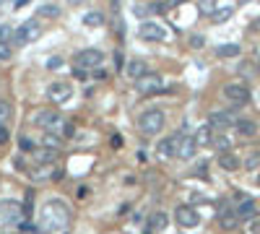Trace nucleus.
Instances as JSON below:
<instances>
[{
	"label": "nucleus",
	"mask_w": 260,
	"mask_h": 234,
	"mask_svg": "<svg viewBox=\"0 0 260 234\" xmlns=\"http://www.w3.org/2000/svg\"><path fill=\"white\" fill-rule=\"evenodd\" d=\"M162 127H164V112H159V110H149V112L141 115L138 130H141L143 135H156V133H162Z\"/></svg>",
	"instance_id": "7ed1b4c3"
},
{
	"label": "nucleus",
	"mask_w": 260,
	"mask_h": 234,
	"mask_svg": "<svg viewBox=\"0 0 260 234\" xmlns=\"http://www.w3.org/2000/svg\"><path fill=\"white\" fill-rule=\"evenodd\" d=\"M237 133L242 138H253V135H258V122L255 120H237Z\"/></svg>",
	"instance_id": "f3484780"
},
{
	"label": "nucleus",
	"mask_w": 260,
	"mask_h": 234,
	"mask_svg": "<svg viewBox=\"0 0 260 234\" xmlns=\"http://www.w3.org/2000/svg\"><path fill=\"white\" fill-rule=\"evenodd\" d=\"M240 3H250V0H240Z\"/></svg>",
	"instance_id": "864d4df0"
},
{
	"label": "nucleus",
	"mask_w": 260,
	"mask_h": 234,
	"mask_svg": "<svg viewBox=\"0 0 260 234\" xmlns=\"http://www.w3.org/2000/svg\"><path fill=\"white\" fill-rule=\"evenodd\" d=\"M122 143H125V140H122V135H117V133L109 138V146H112V148H122Z\"/></svg>",
	"instance_id": "58836bf2"
},
{
	"label": "nucleus",
	"mask_w": 260,
	"mask_h": 234,
	"mask_svg": "<svg viewBox=\"0 0 260 234\" xmlns=\"http://www.w3.org/2000/svg\"><path fill=\"white\" fill-rule=\"evenodd\" d=\"M174 221L182 229H193V227L200 224V214H198L193 206H177L174 208Z\"/></svg>",
	"instance_id": "0eeeda50"
},
{
	"label": "nucleus",
	"mask_w": 260,
	"mask_h": 234,
	"mask_svg": "<svg viewBox=\"0 0 260 234\" xmlns=\"http://www.w3.org/2000/svg\"><path fill=\"white\" fill-rule=\"evenodd\" d=\"M198 10L203 16H211L216 10V0H198Z\"/></svg>",
	"instance_id": "c85d7f7f"
},
{
	"label": "nucleus",
	"mask_w": 260,
	"mask_h": 234,
	"mask_svg": "<svg viewBox=\"0 0 260 234\" xmlns=\"http://www.w3.org/2000/svg\"><path fill=\"white\" fill-rule=\"evenodd\" d=\"M63 177H65L63 167H55V172H52V180H63Z\"/></svg>",
	"instance_id": "c03bdc74"
},
{
	"label": "nucleus",
	"mask_w": 260,
	"mask_h": 234,
	"mask_svg": "<svg viewBox=\"0 0 260 234\" xmlns=\"http://www.w3.org/2000/svg\"><path fill=\"white\" fill-rule=\"evenodd\" d=\"M34 159H37V164H52L55 159H58V151L44 146V148H37V151H34Z\"/></svg>",
	"instance_id": "a211bd4d"
},
{
	"label": "nucleus",
	"mask_w": 260,
	"mask_h": 234,
	"mask_svg": "<svg viewBox=\"0 0 260 234\" xmlns=\"http://www.w3.org/2000/svg\"><path fill=\"white\" fill-rule=\"evenodd\" d=\"M179 3H187V0H167L169 8H174V5H179Z\"/></svg>",
	"instance_id": "09e8293b"
},
{
	"label": "nucleus",
	"mask_w": 260,
	"mask_h": 234,
	"mask_svg": "<svg viewBox=\"0 0 260 234\" xmlns=\"http://www.w3.org/2000/svg\"><path fill=\"white\" fill-rule=\"evenodd\" d=\"M258 164H260V156L250 159V161H247V169H255V167H258Z\"/></svg>",
	"instance_id": "49530a36"
},
{
	"label": "nucleus",
	"mask_w": 260,
	"mask_h": 234,
	"mask_svg": "<svg viewBox=\"0 0 260 234\" xmlns=\"http://www.w3.org/2000/svg\"><path fill=\"white\" fill-rule=\"evenodd\" d=\"M224 97H227L229 102H234V104H247L250 102V89H247L245 84H227L224 86Z\"/></svg>",
	"instance_id": "9b49d317"
},
{
	"label": "nucleus",
	"mask_w": 260,
	"mask_h": 234,
	"mask_svg": "<svg viewBox=\"0 0 260 234\" xmlns=\"http://www.w3.org/2000/svg\"><path fill=\"white\" fill-rule=\"evenodd\" d=\"M21 151H34V143L29 138H21Z\"/></svg>",
	"instance_id": "37998d69"
},
{
	"label": "nucleus",
	"mask_w": 260,
	"mask_h": 234,
	"mask_svg": "<svg viewBox=\"0 0 260 234\" xmlns=\"http://www.w3.org/2000/svg\"><path fill=\"white\" fill-rule=\"evenodd\" d=\"M52 172H55L52 164H39L31 174H34V180H47V177H52Z\"/></svg>",
	"instance_id": "a878e982"
},
{
	"label": "nucleus",
	"mask_w": 260,
	"mask_h": 234,
	"mask_svg": "<svg viewBox=\"0 0 260 234\" xmlns=\"http://www.w3.org/2000/svg\"><path fill=\"white\" fill-rule=\"evenodd\" d=\"M151 10H154V5H143V3H135V5H133V13L138 16V18H141V16H149Z\"/></svg>",
	"instance_id": "473e14b6"
},
{
	"label": "nucleus",
	"mask_w": 260,
	"mask_h": 234,
	"mask_svg": "<svg viewBox=\"0 0 260 234\" xmlns=\"http://www.w3.org/2000/svg\"><path fill=\"white\" fill-rule=\"evenodd\" d=\"M42 146H47V148H55V151H58V148L63 146V135L47 130V135H44V140H42Z\"/></svg>",
	"instance_id": "b1692460"
},
{
	"label": "nucleus",
	"mask_w": 260,
	"mask_h": 234,
	"mask_svg": "<svg viewBox=\"0 0 260 234\" xmlns=\"http://www.w3.org/2000/svg\"><path fill=\"white\" fill-rule=\"evenodd\" d=\"M232 122H234L232 112H211L208 117V125L213 130H227V127H232Z\"/></svg>",
	"instance_id": "f8f14e48"
},
{
	"label": "nucleus",
	"mask_w": 260,
	"mask_h": 234,
	"mask_svg": "<svg viewBox=\"0 0 260 234\" xmlns=\"http://www.w3.org/2000/svg\"><path fill=\"white\" fill-rule=\"evenodd\" d=\"M234 211H237V216H240V221H253L258 216V206H255V201H250V198H245Z\"/></svg>",
	"instance_id": "2eb2a0df"
},
{
	"label": "nucleus",
	"mask_w": 260,
	"mask_h": 234,
	"mask_svg": "<svg viewBox=\"0 0 260 234\" xmlns=\"http://www.w3.org/2000/svg\"><path fill=\"white\" fill-rule=\"evenodd\" d=\"M86 193H88V187H86V185H81V187L76 190V195H78V198H86Z\"/></svg>",
	"instance_id": "a18cd8bd"
},
{
	"label": "nucleus",
	"mask_w": 260,
	"mask_h": 234,
	"mask_svg": "<svg viewBox=\"0 0 260 234\" xmlns=\"http://www.w3.org/2000/svg\"><path fill=\"white\" fill-rule=\"evenodd\" d=\"M0 42L13 44V42H16V29H10V26H0Z\"/></svg>",
	"instance_id": "cd10ccee"
},
{
	"label": "nucleus",
	"mask_w": 260,
	"mask_h": 234,
	"mask_svg": "<svg viewBox=\"0 0 260 234\" xmlns=\"http://www.w3.org/2000/svg\"><path fill=\"white\" fill-rule=\"evenodd\" d=\"M60 16V5L58 3H44L37 8V18H58Z\"/></svg>",
	"instance_id": "6ab92c4d"
},
{
	"label": "nucleus",
	"mask_w": 260,
	"mask_h": 234,
	"mask_svg": "<svg viewBox=\"0 0 260 234\" xmlns=\"http://www.w3.org/2000/svg\"><path fill=\"white\" fill-rule=\"evenodd\" d=\"M3 3H5V0H0V5H3Z\"/></svg>",
	"instance_id": "5fc2aeb1"
},
{
	"label": "nucleus",
	"mask_w": 260,
	"mask_h": 234,
	"mask_svg": "<svg viewBox=\"0 0 260 234\" xmlns=\"http://www.w3.org/2000/svg\"><path fill=\"white\" fill-rule=\"evenodd\" d=\"M232 13H234L232 5H227V8H216V10L211 13V18H213V23H224V21L232 18Z\"/></svg>",
	"instance_id": "5701e85b"
},
{
	"label": "nucleus",
	"mask_w": 260,
	"mask_h": 234,
	"mask_svg": "<svg viewBox=\"0 0 260 234\" xmlns=\"http://www.w3.org/2000/svg\"><path fill=\"white\" fill-rule=\"evenodd\" d=\"M138 34H141V39H146V42H164L167 39V26L164 23H159V21H141V26H138Z\"/></svg>",
	"instance_id": "39448f33"
},
{
	"label": "nucleus",
	"mask_w": 260,
	"mask_h": 234,
	"mask_svg": "<svg viewBox=\"0 0 260 234\" xmlns=\"http://www.w3.org/2000/svg\"><path fill=\"white\" fill-rule=\"evenodd\" d=\"M211 146L221 154V151H229L232 143H229V138H227V135H219V138H213V140H211Z\"/></svg>",
	"instance_id": "c756f323"
},
{
	"label": "nucleus",
	"mask_w": 260,
	"mask_h": 234,
	"mask_svg": "<svg viewBox=\"0 0 260 234\" xmlns=\"http://www.w3.org/2000/svg\"><path fill=\"white\" fill-rule=\"evenodd\" d=\"M42 224L47 229H65L71 224V208L60 198H52V201L44 203L42 208Z\"/></svg>",
	"instance_id": "f257e3e1"
},
{
	"label": "nucleus",
	"mask_w": 260,
	"mask_h": 234,
	"mask_svg": "<svg viewBox=\"0 0 260 234\" xmlns=\"http://www.w3.org/2000/svg\"><path fill=\"white\" fill-rule=\"evenodd\" d=\"M169 140H172V156L174 159H190V156L195 154V148H198L195 138L193 135H185V133H177V135H172Z\"/></svg>",
	"instance_id": "f03ea898"
},
{
	"label": "nucleus",
	"mask_w": 260,
	"mask_h": 234,
	"mask_svg": "<svg viewBox=\"0 0 260 234\" xmlns=\"http://www.w3.org/2000/svg\"><path fill=\"white\" fill-rule=\"evenodd\" d=\"M258 73H260V57H258Z\"/></svg>",
	"instance_id": "603ef678"
},
{
	"label": "nucleus",
	"mask_w": 260,
	"mask_h": 234,
	"mask_svg": "<svg viewBox=\"0 0 260 234\" xmlns=\"http://www.w3.org/2000/svg\"><path fill=\"white\" fill-rule=\"evenodd\" d=\"M135 89H138V91L143 94V97H151V94H162L164 81H162V76H159V73H149V70H146L143 76L135 78Z\"/></svg>",
	"instance_id": "20e7f679"
},
{
	"label": "nucleus",
	"mask_w": 260,
	"mask_h": 234,
	"mask_svg": "<svg viewBox=\"0 0 260 234\" xmlns=\"http://www.w3.org/2000/svg\"><path fill=\"white\" fill-rule=\"evenodd\" d=\"M156 151H159V156H172V140H162L159 146H156Z\"/></svg>",
	"instance_id": "2f4dec72"
},
{
	"label": "nucleus",
	"mask_w": 260,
	"mask_h": 234,
	"mask_svg": "<svg viewBox=\"0 0 260 234\" xmlns=\"http://www.w3.org/2000/svg\"><path fill=\"white\" fill-rule=\"evenodd\" d=\"M5 208H8V214H5V221H8V224H16V227H18L21 216H26V214H24V208H21L18 203H16V206H13V203H8Z\"/></svg>",
	"instance_id": "412c9836"
},
{
	"label": "nucleus",
	"mask_w": 260,
	"mask_h": 234,
	"mask_svg": "<svg viewBox=\"0 0 260 234\" xmlns=\"http://www.w3.org/2000/svg\"><path fill=\"white\" fill-rule=\"evenodd\" d=\"M47 68H50V70L63 68V57H50V60H47Z\"/></svg>",
	"instance_id": "e433bc0d"
},
{
	"label": "nucleus",
	"mask_w": 260,
	"mask_h": 234,
	"mask_svg": "<svg viewBox=\"0 0 260 234\" xmlns=\"http://www.w3.org/2000/svg\"><path fill=\"white\" fill-rule=\"evenodd\" d=\"M18 229H21V232H37V227L29 224V221H18Z\"/></svg>",
	"instance_id": "79ce46f5"
},
{
	"label": "nucleus",
	"mask_w": 260,
	"mask_h": 234,
	"mask_svg": "<svg viewBox=\"0 0 260 234\" xmlns=\"http://www.w3.org/2000/svg\"><path fill=\"white\" fill-rule=\"evenodd\" d=\"M240 52H242L240 44H221V47H216V55L219 57H237Z\"/></svg>",
	"instance_id": "4be33fe9"
},
{
	"label": "nucleus",
	"mask_w": 260,
	"mask_h": 234,
	"mask_svg": "<svg viewBox=\"0 0 260 234\" xmlns=\"http://www.w3.org/2000/svg\"><path fill=\"white\" fill-rule=\"evenodd\" d=\"M8 138H10V135H8V127L0 122V146H5V143H8Z\"/></svg>",
	"instance_id": "ea45409f"
},
{
	"label": "nucleus",
	"mask_w": 260,
	"mask_h": 234,
	"mask_svg": "<svg viewBox=\"0 0 260 234\" xmlns=\"http://www.w3.org/2000/svg\"><path fill=\"white\" fill-rule=\"evenodd\" d=\"M8 57H10V44L0 42V60H8Z\"/></svg>",
	"instance_id": "4c0bfd02"
},
{
	"label": "nucleus",
	"mask_w": 260,
	"mask_h": 234,
	"mask_svg": "<svg viewBox=\"0 0 260 234\" xmlns=\"http://www.w3.org/2000/svg\"><path fill=\"white\" fill-rule=\"evenodd\" d=\"M39 37H42V26L37 23V18H31V21H24L16 29V42L13 44H29V42H37Z\"/></svg>",
	"instance_id": "423d86ee"
},
{
	"label": "nucleus",
	"mask_w": 260,
	"mask_h": 234,
	"mask_svg": "<svg viewBox=\"0 0 260 234\" xmlns=\"http://www.w3.org/2000/svg\"><path fill=\"white\" fill-rule=\"evenodd\" d=\"M203 44H206V37H200V34H193V37H190V47H193V50H200Z\"/></svg>",
	"instance_id": "72a5a7b5"
},
{
	"label": "nucleus",
	"mask_w": 260,
	"mask_h": 234,
	"mask_svg": "<svg viewBox=\"0 0 260 234\" xmlns=\"http://www.w3.org/2000/svg\"><path fill=\"white\" fill-rule=\"evenodd\" d=\"M71 97H73V86L65 84V81H55V84L47 86V99L52 104H65Z\"/></svg>",
	"instance_id": "1a4fd4ad"
},
{
	"label": "nucleus",
	"mask_w": 260,
	"mask_h": 234,
	"mask_svg": "<svg viewBox=\"0 0 260 234\" xmlns=\"http://www.w3.org/2000/svg\"><path fill=\"white\" fill-rule=\"evenodd\" d=\"M24 214H26V216L34 214V190H26V198H24Z\"/></svg>",
	"instance_id": "7c9ffc66"
},
{
	"label": "nucleus",
	"mask_w": 260,
	"mask_h": 234,
	"mask_svg": "<svg viewBox=\"0 0 260 234\" xmlns=\"http://www.w3.org/2000/svg\"><path fill=\"white\" fill-rule=\"evenodd\" d=\"M29 3V0H16V3H13V8H24Z\"/></svg>",
	"instance_id": "8fccbe9b"
},
{
	"label": "nucleus",
	"mask_w": 260,
	"mask_h": 234,
	"mask_svg": "<svg viewBox=\"0 0 260 234\" xmlns=\"http://www.w3.org/2000/svg\"><path fill=\"white\" fill-rule=\"evenodd\" d=\"M73 133H76V127H73V122H65V125H63V138H71Z\"/></svg>",
	"instance_id": "a19ab883"
},
{
	"label": "nucleus",
	"mask_w": 260,
	"mask_h": 234,
	"mask_svg": "<svg viewBox=\"0 0 260 234\" xmlns=\"http://www.w3.org/2000/svg\"><path fill=\"white\" fill-rule=\"evenodd\" d=\"M219 224H221L224 232H234L237 227H240V216H237V211L224 208L221 214H219Z\"/></svg>",
	"instance_id": "4468645a"
},
{
	"label": "nucleus",
	"mask_w": 260,
	"mask_h": 234,
	"mask_svg": "<svg viewBox=\"0 0 260 234\" xmlns=\"http://www.w3.org/2000/svg\"><path fill=\"white\" fill-rule=\"evenodd\" d=\"M101 60H104V55H101V50H81V52H76V65L78 68H84V70H94L101 65Z\"/></svg>",
	"instance_id": "6e6552de"
},
{
	"label": "nucleus",
	"mask_w": 260,
	"mask_h": 234,
	"mask_svg": "<svg viewBox=\"0 0 260 234\" xmlns=\"http://www.w3.org/2000/svg\"><path fill=\"white\" fill-rule=\"evenodd\" d=\"M68 3H71V5H78V3H84V0H68Z\"/></svg>",
	"instance_id": "3c124183"
},
{
	"label": "nucleus",
	"mask_w": 260,
	"mask_h": 234,
	"mask_svg": "<svg viewBox=\"0 0 260 234\" xmlns=\"http://www.w3.org/2000/svg\"><path fill=\"white\" fill-rule=\"evenodd\" d=\"M167 224H169V216L164 214V211H154L151 219H149V224H146V234L162 232V229H167Z\"/></svg>",
	"instance_id": "ddd939ff"
},
{
	"label": "nucleus",
	"mask_w": 260,
	"mask_h": 234,
	"mask_svg": "<svg viewBox=\"0 0 260 234\" xmlns=\"http://www.w3.org/2000/svg\"><path fill=\"white\" fill-rule=\"evenodd\" d=\"M206 169H208V164H206V161L198 164V167H195V177H203V180H206V177H208V172H206Z\"/></svg>",
	"instance_id": "c9c22d12"
},
{
	"label": "nucleus",
	"mask_w": 260,
	"mask_h": 234,
	"mask_svg": "<svg viewBox=\"0 0 260 234\" xmlns=\"http://www.w3.org/2000/svg\"><path fill=\"white\" fill-rule=\"evenodd\" d=\"M193 138H195L198 146H211V140H213V127H211V125L198 127V133H195Z\"/></svg>",
	"instance_id": "aec40b11"
},
{
	"label": "nucleus",
	"mask_w": 260,
	"mask_h": 234,
	"mask_svg": "<svg viewBox=\"0 0 260 234\" xmlns=\"http://www.w3.org/2000/svg\"><path fill=\"white\" fill-rule=\"evenodd\" d=\"M13 115V110H10L8 102H0V120H8V117Z\"/></svg>",
	"instance_id": "f704fd0d"
},
{
	"label": "nucleus",
	"mask_w": 260,
	"mask_h": 234,
	"mask_svg": "<svg viewBox=\"0 0 260 234\" xmlns=\"http://www.w3.org/2000/svg\"><path fill=\"white\" fill-rule=\"evenodd\" d=\"M84 23H86V26H101V23H104V13H99V10H88V13L84 16Z\"/></svg>",
	"instance_id": "393cba45"
},
{
	"label": "nucleus",
	"mask_w": 260,
	"mask_h": 234,
	"mask_svg": "<svg viewBox=\"0 0 260 234\" xmlns=\"http://www.w3.org/2000/svg\"><path fill=\"white\" fill-rule=\"evenodd\" d=\"M219 167L224 172H237V169L242 167V161L237 159L234 154H229V151H221V154H219Z\"/></svg>",
	"instance_id": "dca6fc26"
},
{
	"label": "nucleus",
	"mask_w": 260,
	"mask_h": 234,
	"mask_svg": "<svg viewBox=\"0 0 260 234\" xmlns=\"http://www.w3.org/2000/svg\"><path fill=\"white\" fill-rule=\"evenodd\" d=\"M60 112L58 110H42L34 115V125L37 127H44V130H58V125H60Z\"/></svg>",
	"instance_id": "9d476101"
},
{
	"label": "nucleus",
	"mask_w": 260,
	"mask_h": 234,
	"mask_svg": "<svg viewBox=\"0 0 260 234\" xmlns=\"http://www.w3.org/2000/svg\"><path fill=\"white\" fill-rule=\"evenodd\" d=\"M125 70H128V76H130V78H138V76L146 73V63H143V60H133Z\"/></svg>",
	"instance_id": "bb28decb"
},
{
	"label": "nucleus",
	"mask_w": 260,
	"mask_h": 234,
	"mask_svg": "<svg viewBox=\"0 0 260 234\" xmlns=\"http://www.w3.org/2000/svg\"><path fill=\"white\" fill-rule=\"evenodd\" d=\"M122 63H125V60H122V52H117V55H115V65H117V70L122 68Z\"/></svg>",
	"instance_id": "de8ad7c7"
}]
</instances>
